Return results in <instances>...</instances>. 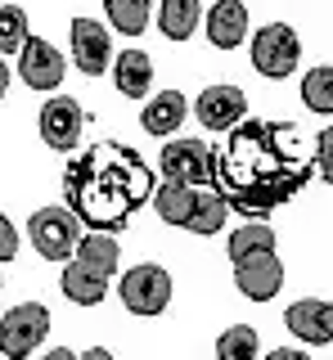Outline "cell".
Listing matches in <instances>:
<instances>
[{
  "mask_svg": "<svg viewBox=\"0 0 333 360\" xmlns=\"http://www.w3.org/2000/svg\"><path fill=\"white\" fill-rule=\"evenodd\" d=\"M226 217H230L226 194H221L216 185H198L194 189V212H190V221H185V230L190 234H216L221 225H226Z\"/></svg>",
  "mask_w": 333,
  "mask_h": 360,
  "instance_id": "cell-16",
  "label": "cell"
},
{
  "mask_svg": "<svg viewBox=\"0 0 333 360\" xmlns=\"http://www.w3.org/2000/svg\"><path fill=\"white\" fill-rule=\"evenodd\" d=\"M108 292V279L95 275L91 266H81L77 257H68V266H63V297L77 302V307H99Z\"/></svg>",
  "mask_w": 333,
  "mask_h": 360,
  "instance_id": "cell-18",
  "label": "cell"
},
{
  "mask_svg": "<svg viewBox=\"0 0 333 360\" xmlns=\"http://www.w3.org/2000/svg\"><path fill=\"white\" fill-rule=\"evenodd\" d=\"M18 72H23V86L32 90H59V82L68 77V59L59 54V45L27 37L18 50Z\"/></svg>",
  "mask_w": 333,
  "mask_h": 360,
  "instance_id": "cell-7",
  "label": "cell"
},
{
  "mask_svg": "<svg viewBox=\"0 0 333 360\" xmlns=\"http://www.w3.org/2000/svg\"><path fill=\"white\" fill-rule=\"evenodd\" d=\"M198 18H203V5H198V0H162L158 5V32L166 41H190Z\"/></svg>",
  "mask_w": 333,
  "mask_h": 360,
  "instance_id": "cell-20",
  "label": "cell"
},
{
  "mask_svg": "<svg viewBox=\"0 0 333 360\" xmlns=\"http://www.w3.org/2000/svg\"><path fill=\"white\" fill-rule=\"evenodd\" d=\"M315 176L333 185V127H325L315 135Z\"/></svg>",
  "mask_w": 333,
  "mask_h": 360,
  "instance_id": "cell-27",
  "label": "cell"
},
{
  "mask_svg": "<svg viewBox=\"0 0 333 360\" xmlns=\"http://www.w3.org/2000/svg\"><path fill=\"white\" fill-rule=\"evenodd\" d=\"M153 189L158 185H153V172L144 167V158L117 140L86 149L63 172V202L72 207V217L104 234L126 230L131 217L153 198Z\"/></svg>",
  "mask_w": 333,
  "mask_h": 360,
  "instance_id": "cell-2",
  "label": "cell"
},
{
  "mask_svg": "<svg viewBox=\"0 0 333 360\" xmlns=\"http://www.w3.org/2000/svg\"><path fill=\"white\" fill-rule=\"evenodd\" d=\"M122 307L131 315H162L166 302H171V275L162 266L144 262V266H131L122 275Z\"/></svg>",
  "mask_w": 333,
  "mask_h": 360,
  "instance_id": "cell-6",
  "label": "cell"
},
{
  "mask_svg": "<svg viewBox=\"0 0 333 360\" xmlns=\"http://www.w3.org/2000/svg\"><path fill=\"white\" fill-rule=\"evenodd\" d=\"M18 257V230L9 225V217L0 212V262H14Z\"/></svg>",
  "mask_w": 333,
  "mask_h": 360,
  "instance_id": "cell-28",
  "label": "cell"
},
{
  "mask_svg": "<svg viewBox=\"0 0 333 360\" xmlns=\"http://www.w3.org/2000/svg\"><path fill=\"white\" fill-rule=\"evenodd\" d=\"M113 59V37H108L104 22L95 18H72V63L77 72L86 77H99Z\"/></svg>",
  "mask_w": 333,
  "mask_h": 360,
  "instance_id": "cell-9",
  "label": "cell"
},
{
  "mask_svg": "<svg viewBox=\"0 0 333 360\" xmlns=\"http://www.w3.org/2000/svg\"><path fill=\"white\" fill-rule=\"evenodd\" d=\"M185 108H190V104H185L181 90H158V95L149 99V108L140 112V122H144V131H149V135H162V140H166L171 131H181Z\"/></svg>",
  "mask_w": 333,
  "mask_h": 360,
  "instance_id": "cell-15",
  "label": "cell"
},
{
  "mask_svg": "<svg viewBox=\"0 0 333 360\" xmlns=\"http://www.w3.org/2000/svg\"><path fill=\"white\" fill-rule=\"evenodd\" d=\"M194 112L207 131H230L248 117V95H243L239 86H207L203 95H198Z\"/></svg>",
  "mask_w": 333,
  "mask_h": 360,
  "instance_id": "cell-10",
  "label": "cell"
},
{
  "mask_svg": "<svg viewBox=\"0 0 333 360\" xmlns=\"http://www.w3.org/2000/svg\"><path fill=\"white\" fill-rule=\"evenodd\" d=\"M302 99L311 112H333V68H311L302 77Z\"/></svg>",
  "mask_w": 333,
  "mask_h": 360,
  "instance_id": "cell-25",
  "label": "cell"
},
{
  "mask_svg": "<svg viewBox=\"0 0 333 360\" xmlns=\"http://www.w3.org/2000/svg\"><path fill=\"white\" fill-rule=\"evenodd\" d=\"M257 352H261V342H257V329H252V324H235V329H226L216 338L221 360H252Z\"/></svg>",
  "mask_w": 333,
  "mask_h": 360,
  "instance_id": "cell-24",
  "label": "cell"
},
{
  "mask_svg": "<svg viewBox=\"0 0 333 360\" xmlns=\"http://www.w3.org/2000/svg\"><path fill=\"white\" fill-rule=\"evenodd\" d=\"M27 41V14L18 5H0V54H18Z\"/></svg>",
  "mask_w": 333,
  "mask_h": 360,
  "instance_id": "cell-26",
  "label": "cell"
},
{
  "mask_svg": "<svg viewBox=\"0 0 333 360\" xmlns=\"http://www.w3.org/2000/svg\"><path fill=\"white\" fill-rule=\"evenodd\" d=\"M46 333H50V311L41 302H23V307L5 311V320H0V356L27 360L46 342Z\"/></svg>",
  "mask_w": 333,
  "mask_h": 360,
  "instance_id": "cell-4",
  "label": "cell"
},
{
  "mask_svg": "<svg viewBox=\"0 0 333 360\" xmlns=\"http://www.w3.org/2000/svg\"><path fill=\"white\" fill-rule=\"evenodd\" d=\"M72 257H77L81 266H91L95 275L113 279V270H117V262H122V248H117L113 234L91 230V234H81V239H77V252H72Z\"/></svg>",
  "mask_w": 333,
  "mask_h": 360,
  "instance_id": "cell-19",
  "label": "cell"
},
{
  "mask_svg": "<svg viewBox=\"0 0 333 360\" xmlns=\"http://www.w3.org/2000/svg\"><path fill=\"white\" fill-rule=\"evenodd\" d=\"M248 37V9L243 0H216L207 14V41L216 50H239V41Z\"/></svg>",
  "mask_w": 333,
  "mask_h": 360,
  "instance_id": "cell-14",
  "label": "cell"
},
{
  "mask_svg": "<svg viewBox=\"0 0 333 360\" xmlns=\"http://www.w3.org/2000/svg\"><path fill=\"white\" fill-rule=\"evenodd\" d=\"M27 234H32V243H37V252L46 257V262H68V257L77 252V239H81V230H77V217H72L68 202H63V207L54 202V207L32 212Z\"/></svg>",
  "mask_w": 333,
  "mask_h": 360,
  "instance_id": "cell-3",
  "label": "cell"
},
{
  "mask_svg": "<svg viewBox=\"0 0 333 360\" xmlns=\"http://www.w3.org/2000/svg\"><path fill=\"white\" fill-rule=\"evenodd\" d=\"M297 59H302V45H297V32L288 22H266L252 37V68L270 82H284L297 68Z\"/></svg>",
  "mask_w": 333,
  "mask_h": 360,
  "instance_id": "cell-5",
  "label": "cell"
},
{
  "mask_svg": "<svg viewBox=\"0 0 333 360\" xmlns=\"http://www.w3.org/2000/svg\"><path fill=\"white\" fill-rule=\"evenodd\" d=\"M5 90H9V63L0 59V99H5Z\"/></svg>",
  "mask_w": 333,
  "mask_h": 360,
  "instance_id": "cell-29",
  "label": "cell"
},
{
  "mask_svg": "<svg viewBox=\"0 0 333 360\" xmlns=\"http://www.w3.org/2000/svg\"><path fill=\"white\" fill-rule=\"evenodd\" d=\"M235 284H239V292H243L248 302H270L275 292L284 288V266H280V257L266 252V257H252V262H239V266H235Z\"/></svg>",
  "mask_w": 333,
  "mask_h": 360,
  "instance_id": "cell-13",
  "label": "cell"
},
{
  "mask_svg": "<svg viewBox=\"0 0 333 360\" xmlns=\"http://www.w3.org/2000/svg\"><path fill=\"white\" fill-rule=\"evenodd\" d=\"M194 189L198 185H181V180H162L158 189H153V207H158V217L166 225H181L185 230V221H190V212H194Z\"/></svg>",
  "mask_w": 333,
  "mask_h": 360,
  "instance_id": "cell-21",
  "label": "cell"
},
{
  "mask_svg": "<svg viewBox=\"0 0 333 360\" xmlns=\"http://www.w3.org/2000/svg\"><path fill=\"white\" fill-rule=\"evenodd\" d=\"M162 176L181 180V185H203V180H212V149L203 140L162 144Z\"/></svg>",
  "mask_w": 333,
  "mask_h": 360,
  "instance_id": "cell-8",
  "label": "cell"
},
{
  "mask_svg": "<svg viewBox=\"0 0 333 360\" xmlns=\"http://www.w3.org/2000/svg\"><path fill=\"white\" fill-rule=\"evenodd\" d=\"M284 324L306 347H333V302H315V297L293 302L284 311Z\"/></svg>",
  "mask_w": 333,
  "mask_h": 360,
  "instance_id": "cell-12",
  "label": "cell"
},
{
  "mask_svg": "<svg viewBox=\"0 0 333 360\" xmlns=\"http://www.w3.org/2000/svg\"><path fill=\"white\" fill-rule=\"evenodd\" d=\"M113 82L117 90L126 99H144L149 95V86H153V59L144 50H126V54H117V63H113Z\"/></svg>",
  "mask_w": 333,
  "mask_h": 360,
  "instance_id": "cell-17",
  "label": "cell"
},
{
  "mask_svg": "<svg viewBox=\"0 0 333 360\" xmlns=\"http://www.w3.org/2000/svg\"><path fill=\"white\" fill-rule=\"evenodd\" d=\"M315 176V153L302 149L293 122L243 117L230 127L226 144L212 149V185L226 194L230 212L270 217Z\"/></svg>",
  "mask_w": 333,
  "mask_h": 360,
  "instance_id": "cell-1",
  "label": "cell"
},
{
  "mask_svg": "<svg viewBox=\"0 0 333 360\" xmlns=\"http://www.w3.org/2000/svg\"><path fill=\"white\" fill-rule=\"evenodd\" d=\"M275 230L266 221H248V225H239L235 234H230V262H252V257H266V252H275Z\"/></svg>",
  "mask_w": 333,
  "mask_h": 360,
  "instance_id": "cell-22",
  "label": "cell"
},
{
  "mask_svg": "<svg viewBox=\"0 0 333 360\" xmlns=\"http://www.w3.org/2000/svg\"><path fill=\"white\" fill-rule=\"evenodd\" d=\"M77 135H81V104L72 95H54L41 104V140L50 144L54 153L72 149Z\"/></svg>",
  "mask_w": 333,
  "mask_h": 360,
  "instance_id": "cell-11",
  "label": "cell"
},
{
  "mask_svg": "<svg viewBox=\"0 0 333 360\" xmlns=\"http://www.w3.org/2000/svg\"><path fill=\"white\" fill-rule=\"evenodd\" d=\"M104 9L122 37H140L149 27V0H104Z\"/></svg>",
  "mask_w": 333,
  "mask_h": 360,
  "instance_id": "cell-23",
  "label": "cell"
}]
</instances>
